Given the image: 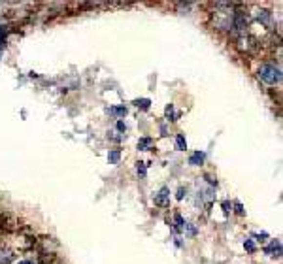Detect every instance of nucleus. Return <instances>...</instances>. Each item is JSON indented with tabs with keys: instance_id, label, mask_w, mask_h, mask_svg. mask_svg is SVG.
I'll return each mask as SVG.
<instances>
[{
	"instance_id": "obj_1",
	"label": "nucleus",
	"mask_w": 283,
	"mask_h": 264,
	"mask_svg": "<svg viewBox=\"0 0 283 264\" xmlns=\"http://www.w3.org/2000/svg\"><path fill=\"white\" fill-rule=\"evenodd\" d=\"M217 12L213 14V25L217 28H221V30H230L232 28V4H226V2H219L217 4Z\"/></svg>"
},
{
	"instance_id": "obj_2",
	"label": "nucleus",
	"mask_w": 283,
	"mask_h": 264,
	"mask_svg": "<svg viewBox=\"0 0 283 264\" xmlns=\"http://www.w3.org/2000/svg\"><path fill=\"white\" fill-rule=\"evenodd\" d=\"M259 80L266 85H278L282 81V70L274 64H263L259 68Z\"/></svg>"
},
{
	"instance_id": "obj_3",
	"label": "nucleus",
	"mask_w": 283,
	"mask_h": 264,
	"mask_svg": "<svg viewBox=\"0 0 283 264\" xmlns=\"http://www.w3.org/2000/svg\"><path fill=\"white\" fill-rule=\"evenodd\" d=\"M247 21H249V15L245 14L243 10H236L232 15V30L234 34H247Z\"/></svg>"
},
{
	"instance_id": "obj_4",
	"label": "nucleus",
	"mask_w": 283,
	"mask_h": 264,
	"mask_svg": "<svg viewBox=\"0 0 283 264\" xmlns=\"http://www.w3.org/2000/svg\"><path fill=\"white\" fill-rule=\"evenodd\" d=\"M259 47V40L251 34H242L238 36V49L242 53H255Z\"/></svg>"
},
{
	"instance_id": "obj_5",
	"label": "nucleus",
	"mask_w": 283,
	"mask_h": 264,
	"mask_svg": "<svg viewBox=\"0 0 283 264\" xmlns=\"http://www.w3.org/2000/svg\"><path fill=\"white\" fill-rule=\"evenodd\" d=\"M253 19L261 25V28H266V30H272L274 28V17L266 10H257L253 14Z\"/></svg>"
},
{
	"instance_id": "obj_6",
	"label": "nucleus",
	"mask_w": 283,
	"mask_h": 264,
	"mask_svg": "<svg viewBox=\"0 0 283 264\" xmlns=\"http://www.w3.org/2000/svg\"><path fill=\"white\" fill-rule=\"evenodd\" d=\"M155 204L157 206H161V208H166L170 206V191L164 187V189H161L159 193L155 195Z\"/></svg>"
},
{
	"instance_id": "obj_7",
	"label": "nucleus",
	"mask_w": 283,
	"mask_h": 264,
	"mask_svg": "<svg viewBox=\"0 0 283 264\" xmlns=\"http://www.w3.org/2000/svg\"><path fill=\"white\" fill-rule=\"evenodd\" d=\"M264 253H266L268 257H282V242H280V240H274L268 247L264 249Z\"/></svg>"
},
{
	"instance_id": "obj_8",
	"label": "nucleus",
	"mask_w": 283,
	"mask_h": 264,
	"mask_svg": "<svg viewBox=\"0 0 283 264\" xmlns=\"http://www.w3.org/2000/svg\"><path fill=\"white\" fill-rule=\"evenodd\" d=\"M12 259H14V253H12V251L0 247V264H10L12 263Z\"/></svg>"
},
{
	"instance_id": "obj_9",
	"label": "nucleus",
	"mask_w": 283,
	"mask_h": 264,
	"mask_svg": "<svg viewBox=\"0 0 283 264\" xmlns=\"http://www.w3.org/2000/svg\"><path fill=\"white\" fill-rule=\"evenodd\" d=\"M204 159H206V153H202V151H197V153L191 155V159H189V164H193V166H198V164H202V162H204Z\"/></svg>"
},
{
	"instance_id": "obj_10",
	"label": "nucleus",
	"mask_w": 283,
	"mask_h": 264,
	"mask_svg": "<svg viewBox=\"0 0 283 264\" xmlns=\"http://www.w3.org/2000/svg\"><path fill=\"white\" fill-rule=\"evenodd\" d=\"M119 159H121V151H119V149H112L110 155H108L110 164H117V162H119Z\"/></svg>"
},
{
	"instance_id": "obj_11",
	"label": "nucleus",
	"mask_w": 283,
	"mask_h": 264,
	"mask_svg": "<svg viewBox=\"0 0 283 264\" xmlns=\"http://www.w3.org/2000/svg\"><path fill=\"white\" fill-rule=\"evenodd\" d=\"M149 104H151V100H149V98H138V100H134V106H136V108H140V110H147V108H149Z\"/></svg>"
},
{
	"instance_id": "obj_12",
	"label": "nucleus",
	"mask_w": 283,
	"mask_h": 264,
	"mask_svg": "<svg viewBox=\"0 0 283 264\" xmlns=\"http://www.w3.org/2000/svg\"><path fill=\"white\" fill-rule=\"evenodd\" d=\"M153 145V140L151 138H142L140 142H138V149L140 151H145V149H149Z\"/></svg>"
},
{
	"instance_id": "obj_13",
	"label": "nucleus",
	"mask_w": 283,
	"mask_h": 264,
	"mask_svg": "<svg viewBox=\"0 0 283 264\" xmlns=\"http://www.w3.org/2000/svg\"><path fill=\"white\" fill-rule=\"evenodd\" d=\"M174 221H176V224H174V228H176L178 232H182V230H183V226H185L183 217H182L180 213H176V215H174Z\"/></svg>"
},
{
	"instance_id": "obj_14",
	"label": "nucleus",
	"mask_w": 283,
	"mask_h": 264,
	"mask_svg": "<svg viewBox=\"0 0 283 264\" xmlns=\"http://www.w3.org/2000/svg\"><path fill=\"white\" fill-rule=\"evenodd\" d=\"M166 117H170V121H176V119L180 117V113L174 110V106H172V104L166 106Z\"/></svg>"
},
{
	"instance_id": "obj_15",
	"label": "nucleus",
	"mask_w": 283,
	"mask_h": 264,
	"mask_svg": "<svg viewBox=\"0 0 283 264\" xmlns=\"http://www.w3.org/2000/svg\"><path fill=\"white\" fill-rule=\"evenodd\" d=\"M110 111H112L113 115H117V117H125V115H127V108H125V106H115V108H112Z\"/></svg>"
},
{
	"instance_id": "obj_16",
	"label": "nucleus",
	"mask_w": 283,
	"mask_h": 264,
	"mask_svg": "<svg viewBox=\"0 0 283 264\" xmlns=\"http://www.w3.org/2000/svg\"><path fill=\"white\" fill-rule=\"evenodd\" d=\"M176 145H178V149H180V151H185V149H187V142H185L183 134H180V136L176 138Z\"/></svg>"
},
{
	"instance_id": "obj_17",
	"label": "nucleus",
	"mask_w": 283,
	"mask_h": 264,
	"mask_svg": "<svg viewBox=\"0 0 283 264\" xmlns=\"http://www.w3.org/2000/svg\"><path fill=\"white\" fill-rule=\"evenodd\" d=\"M243 247H245V251H249V253H255V244H253V240L251 238H247V240H243Z\"/></svg>"
},
{
	"instance_id": "obj_18",
	"label": "nucleus",
	"mask_w": 283,
	"mask_h": 264,
	"mask_svg": "<svg viewBox=\"0 0 283 264\" xmlns=\"http://www.w3.org/2000/svg\"><path fill=\"white\" fill-rule=\"evenodd\" d=\"M136 172H138V174H140L142 178H143V176H145V174H147V166H145V162H136Z\"/></svg>"
},
{
	"instance_id": "obj_19",
	"label": "nucleus",
	"mask_w": 283,
	"mask_h": 264,
	"mask_svg": "<svg viewBox=\"0 0 283 264\" xmlns=\"http://www.w3.org/2000/svg\"><path fill=\"white\" fill-rule=\"evenodd\" d=\"M234 208H236V213H240V215H243V208H242L240 202H236V204H234Z\"/></svg>"
},
{
	"instance_id": "obj_20",
	"label": "nucleus",
	"mask_w": 283,
	"mask_h": 264,
	"mask_svg": "<svg viewBox=\"0 0 283 264\" xmlns=\"http://www.w3.org/2000/svg\"><path fill=\"white\" fill-rule=\"evenodd\" d=\"M117 128H119L121 132H123V130H127V126H125V123H123V121H119V123H117Z\"/></svg>"
},
{
	"instance_id": "obj_21",
	"label": "nucleus",
	"mask_w": 283,
	"mask_h": 264,
	"mask_svg": "<svg viewBox=\"0 0 283 264\" xmlns=\"http://www.w3.org/2000/svg\"><path fill=\"white\" fill-rule=\"evenodd\" d=\"M183 195H185V191L183 189H180V191H178V200H183Z\"/></svg>"
},
{
	"instance_id": "obj_22",
	"label": "nucleus",
	"mask_w": 283,
	"mask_h": 264,
	"mask_svg": "<svg viewBox=\"0 0 283 264\" xmlns=\"http://www.w3.org/2000/svg\"><path fill=\"white\" fill-rule=\"evenodd\" d=\"M223 208H225V213H228L230 211V204L228 202H223Z\"/></svg>"
},
{
	"instance_id": "obj_23",
	"label": "nucleus",
	"mask_w": 283,
	"mask_h": 264,
	"mask_svg": "<svg viewBox=\"0 0 283 264\" xmlns=\"http://www.w3.org/2000/svg\"><path fill=\"white\" fill-rule=\"evenodd\" d=\"M19 264H34V263H30V261H23V263H19Z\"/></svg>"
}]
</instances>
